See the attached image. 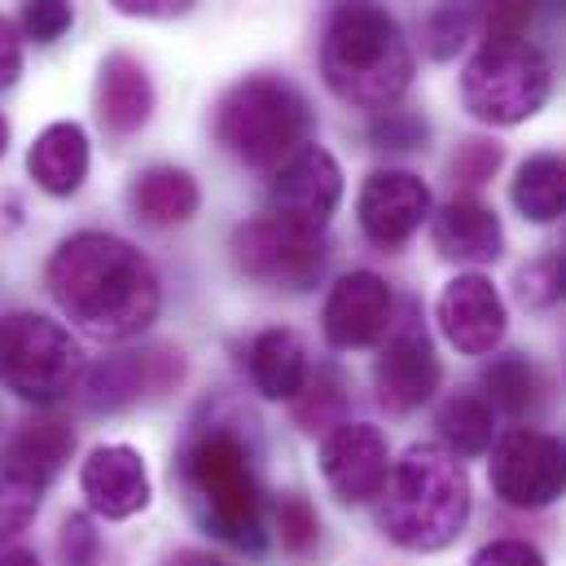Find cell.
Returning a JSON list of instances; mask_svg holds the SVG:
<instances>
[{"label": "cell", "instance_id": "1", "mask_svg": "<svg viewBox=\"0 0 566 566\" xmlns=\"http://www.w3.org/2000/svg\"><path fill=\"white\" fill-rule=\"evenodd\" d=\"M49 294L88 338L124 343L154 325L163 307L158 273L142 251L115 233H75L49 260Z\"/></svg>", "mask_w": 566, "mask_h": 566}, {"label": "cell", "instance_id": "2", "mask_svg": "<svg viewBox=\"0 0 566 566\" xmlns=\"http://www.w3.org/2000/svg\"><path fill=\"white\" fill-rule=\"evenodd\" d=\"M176 479L185 488L189 514L224 545L260 558L269 549V505L255 465V443L238 422H198L180 452Z\"/></svg>", "mask_w": 566, "mask_h": 566}, {"label": "cell", "instance_id": "3", "mask_svg": "<svg viewBox=\"0 0 566 566\" xmlns=\"http://www.w3.org/2000/svg\"><path fill=\"white\" fill-rule=\"evenodd\" d=\"M321 75L356 111H391L413 84V49L378 0H338L321 35Z\"/></svg>", "mask_w": 566, "mask_h": 566}, {"label": "cell", "instance_id": "4", "mask_svg": "<svg viewBox=\"0 0 566 566\" xmlns=\"http://www.w3.org/2000/svg\"><path fill=\"white\" fill-rule=\"evenodd\" d=\"M470 523V474L457 452L439 443H413L382 488L378 527L409 554L448 549Z\"/></svg>", "mask_w": 566, "mask_h": 566}, {"label": "cell", "instance_id": "5", "mask_svg": "<svg viewBox=\"0 0 566 566\" xmlns=\"http://www.w3.org/2000/svg\"><path fill=\"white\" fill-rule=\"evenodd\" d=\"M312 128L307 97L277 75L233 84L216 106V142L247 167H282Z\"/></svg>", "mask_w": 566, "mask_h": 566}, {"label": "cell", "instance_id": "6", "mask_svg": "<svg viewBox=\"0 0 566 566\" xmlns=\"http://www.w3.org/2000/svg\"><path fill=\"white\" fill-rule=\"evenodd\" d=\"M554 93L549 57L527 40H483L461 75L465 111L488 128H518L545 111Z\"/></svg>", "mask_w": 566, "mask_h": 566}, {"label": "cell", "instance_id": "7", "mask_svg": "<svg viewBox=\"0 0 566 566\" xmlns=\"http://www.w3.org/2000/svg\"><path fill=\"white\" fill-rule=\"evenodd\" d=\"M84 378V360L75 338L40 316V312H9L0 316V387L31 405H57Z\"/></svg>", "mask_w": 566, "mask_h": 566}, {"label": "cell", "instance_id": "8", "mask_svg": "<svg viewBox=\"0 0 566 566\" xmlns=\"http://www.w3.org/2000/svg\"><path fill=\"white\" fill-rule=\"evenodd\" d=\"M229 251H233V264L242 277L269 285V290H290V294L312 290L325 277V264H329L321 233H303L273 216L238 224Z\"/></svg>", "mask_w": 566, "mask_h": 566}, {"label": "cell", "instance_id": "9", "mask_svg": "<svg viewBox=\"0 0 566 566\" xmlns=\"http://www.w3.org/2000/svg\"><path fill=\"white\" fill-rule=\"evenodd\" d=\"M492 492L510 510H545L566 496V443L545 430H510L492 448Z\"/></svg>", "mask_w": 566, "mask_h": 566}, {"label": "cell", "instance_id": "10", "mask_svg": "<svg viewBox=\"0 0 566 566\" xmlns=\"http://www.w3.org/2000/svg\"><path fill=\"white\" fill-rule=\"evenodd\" d=\"M185 382V356L171 347L149 352H124L97 360L80 378V400L88 413H124L142 400H158Z\"/></svg>", "mask_w": 566, "mask_h": 566}, {"label": "cell", "instance_id": "11", "mask_svg": "<svg viewBox=\"0 0 566 566\" xmlns=\"http://www.w3.org/2000/svg\"><path fill=\"white\" fill-rule=\"evenodd\" d=\"M343 202V171L329 149L298 145L269 185V216L303 233H321Z\"/></svg>", "mask_w": 566, "mask_h": 566}, {"label": "cell", "instance_id": "12", "mask_svg": "<svg viewBox=\"0 0 566 566\" xmlns=\"http://www.w3.org/2000/svg\"><path fill=\"white\" fill-rule=\"evenodd\" d=\"M321 474H325L329 492L343 505H369V501H378L382 488H387V479H391L387 434L369 422H338L334 430H325Z\"/></svg>", "mask_w": 566, "mask_h": 566}, {"label": "cell", "instance_id": "13", "mask_svg": "<svg viewBox=\"0 0 566 566\" xmlns=\"http://www.w3.org/2000/svg\"><path fill=\"white\" fill-rule=\"evenodd\" d=\"M321 329L329 338V347H374L396 329V294L378 273H347L338 277L325 312H321Z\"/></svg>", "mask_w": 566, "mask_h": 566}, {"label": "cell", "instance_id": "14", "mask_svg": "<svg viewBox=\"0 0 566 566\" xmlns=\"http://www.w3.org/2000/svg\"><path fill=\"white\" fill-rule=\"evenodd\" d=\"M439 329L461 356H492L505 338V298L483 273H461L443 285L439 303Z\"/></svg>", "mask_w": 566, "mask_h": 566}, {"label": "cell", "instance_id": "15", "mask_svg": "<svg viewBox=\"0 0 566 566\" xmlns=\"http://www.w3.org/2000/svg\"><path fill=\"white\" fill-rule=\"evenodd\" d=\"M360 229L374 247L382 251H400L426 220H430V189L422 185V176L413 171H374L360 185Z\"/></svg>", "mask_w": 566, "mask_h": 566}, {"label": "cell", "instance_id": "16", "mask_svg": "<svg viewBox=\"0 0 566 566\" xmlns=\"http://www.w3.org/2000/svg\"><path fill=\"white\" fill-rule=\"evenodd\" d=\"M439 378H443V369H439V356H434L422 325L391 329L387 347L374 360L378 405L387 413H413V409H422L426 400L439 391Z\"/></svg>", "mask_w": 566, "mask_h": 566}, {"label": "cell", "instance_id": "17", "mask_svg": "<svg viewBox=\"0 0 566 566\" xmlns=\"http://www.w3.org/2000/svg\"><path fill=\"white\" fill-rule=\"evenodd\" d=\"M80 492H84L88 510L111 523L142 514L149 505V470H145L142 452L128 443L93 448L88 461L80 465Z\"/></svg>", "mask_w": 566, "mask_h": 566}, {"label": "cell", "instance_id": "18", "mask_svg": "<svg viewBox=\"0 0 566 566\" xmlns=\"http://www.w3.org/2000/svg\"><path fill=\"white\" fill-rule=\"evenodd\" d=\"M430 238H434V251L452 264H492L505 251V229L496 211L470 193L443 202L430 216Z\"/></svg>", "mask_w": 566, "mask_h": 566}, {"label": "cell", "instance_id": "19", "mask_svg": "<svg viewBox=\"0 0 566 566\" xmlns=\"http://www.w3.org/2000/svg\"><path fill=\"white\" fill-rule=\"evenodd\" d=\"M97 115L115 137L142 133L154 115V84L149 71L133 53H111L97 71Z\"/></svg>", "mask_w": 566, "mask_h": 566}, {"label": "cell", "instance_id": "20", "mask_svg": "<svg viewBox=\"0 0 566 566\" xmlns=\"http://www.w3.org/2000/svg\"><path fill=\"white\" fill-rule=\"evenodd\" d=\"M88 163H93V149H88V133L80 124H49L27 149L31 180L53 198L80 193V185L88 180Z\"/></svg>", "mask_w": 566, "mask_h": 566}, {"label": "cell", "instance_id": "21", "mask_svg": "<svg viewBox=\"0 0 566 566\" xmlns=\"http://www.w3.org/2000/svg\"><path fill=\"white\" fill-rule=\"evenodd\" d=\"M251 382L264 400H294L307 387V347L298 343L294 329H264L247 347Z\"/></svg>", "mask_w": 566, "mask_h": 566}, {"label": "cell", "instance_id": "22", "mask_svg": "<svg viewBox=\"0 0 566 566\" xmlns=\"http://www.w3.org/2000/svg\"><path fill=\"white\" fill-rule=\"evenodd\" d=\"M128 202H133L137 220L154 224V229H171V224H185L198 211L202 193H198V180L185 167L158 163V167H145L142 176L133 180Z\"/></svg>", "mask_w": 566, "mask_h": 566}, {"label": "cell", "instance_id": "23", "mask_svg": "<svg viewBox=\"0 0 566 566\" xmlns=\"http://www.w3.org/2000/svg\"><path fill=\"white\" fill-rule=\"evenodd\" d=\"M514 207L532 224H554L566 216V158L563 154H532L510 189Z\"/></svg>", "mask_w": 566, "mask_h": 566}, {"label": "cell", "instance_id": "24", "mask_svg": "<svg viewBox=\"0 0 566 566\" xmlns=\"http://www.w3.org/2000/svg\"><path fill=\"white\" fill-rule=\"evenodd\" d=\"M439 434L448 439V452H461V457H479L492 448L496 439V422H492V405L483 396H452L443 409H439Z\"/></svg>", "mask_w": 566, "mask_h": 566}, {"label": "cell", "instance_id": "25", "mask_svg": "<svg viewBox=\"0 0 566 566\" xmlns=\"http://www.w3.org/2000/svg\"><path fill=\"white\" fill-rule=\"evenodd\" d=\"M483 387H488V405H496L510 418H523L541 405V374L527 365V356H501L483 369Z\"/></svg>", "mask_w": 566, "mask_h": 566}, {"label": "cell", "instance_id": "26", "mask_svg": "<svg viewBox=\"0 0 566 566\" xmlns=\"http://www.w3.org/2000/svg\"><path fill=\"white\" fill-rule=\"evenodd\" d=\"M44 492H49L44 479H35L22 465L0 457V541H13V536H22L31 527Z\"/></svg>", "mask_w": 566, "mask_h": 566}, {"label": "cell", "instance_id": "27", "mask_svg": "<svg viewBox=\"0 0 566 566\" xmlns=\"http://www.w3.org/2000/svg\"><path fill=\"white\" fill-rule=\"evenodd\" d=\"M273 532H277L285 554L303 558V554H312L321 545V514H316V505L307 496L290 492L273 505Z\"/></svg>", "mask_w": 566, "mask_h": 566}, {"label": "cell", "instance_id": "28", "mask_svg": "<svg viewBox=\"0 0 566 566\" xmlns=\"http://www.w3.org/2000/svg\"><path fill=\"white\" fill-rule=\"evenodd\" d=\"M294 418L303 430H334L343 422V382L329 369L307 374V387L294 396Z\"/></svg>", "mask_w": 566, "mask_h": 566}, {"label": "cell", "instance_id": "29", "mask_svg": "<svg viewBox=\"0 0 566 566\" xmlns=\"http://www.w3.org/2000/svg\"><path fill=\"white\" fill-rule=\"evenodd\" d=\"M470 27H474V0H439L434 13L426 18V53L439 62L452 57L465 44Z\"/></svg>", "mask_w": 566, "mask_h": 566}, {"label": "cell", "instance_id": "30", "mask_svg": "<svg viewBox=\"0 0 566 566\" xmlns=\"http://www.w3.org/2000/svg\"><path fill=\"white\" fill-rule=\"evenodd\" d=\"M532 18L536 0H474V22L483 27V40H527Z\"/></svg>", "mask_w": 566, "mask_h": 566}, {"label": "cell", "instance_id": "31", "mask_svg": "<svg viewBox=\"0 0 566 566\" xmlns=\"http://www.w3.org/2000/svg\"><path fill=\"white\" fill-rule=\"evenodd\" d=\"M518 298L523 307H554L566 298V260L563 255H545V260H532L527 269H518Z\"/></svg>", "mask_w": 566, "mask_h": 566}, {"label": "cell", "instance_id": "32", "mask_svg": "<svg viewBox=\"0 0 566 566\" xmlns=\"http://www.w3.org/2000/svg\"><path fill=\"white\" fill-rule=\"evenodd\" d=\"M57 563L62 566H97L102 563V532L88 514H66L57 527Z\"/></svg>", "mask_w": 566, "mask_h": 566}, {"label": "cell", "instance_id": "33", "mask_svg": "<svg viewBox=\"0 0 566 566\" xmlns=\"http://www.w3.org/2000/svg\"><path fill=\"white\" fill-rule=\"evenodd\" d=\"M75 4L71 0H22V35L35 44H53L71 31Z\"/></svg>", "mask_w": 566, "mask_h": 566}, {"label": "cell", "instance_id": "34", "mask_svg": "<svg viewBox=\"0 0 566 566\" xmlns=\"http://www.w3.org/2000/svg\"><path fill=\"white\" fill-rule=\"evenodd\" d=\"M501 158H505V149H501V145L474 137V142H465L457 154H452V167H448V171H452V180H457V185L479 189V185H488V180L496 176Z\"/></svg>", "mask_w": 566, "mask_h": 566}, {"label": "cell", "instance_id": "35", "mask_svg": "<svg viewBox=\"0 0 566 566\" xmlns=\"http://www.w3.org/2000/svg\"><path fill=\"white\" fill-rule=\"evenodd\" d=\"M369 142L378 149H422L426 142V119L409 115V111H378Z\"/></svg>", "mask_w": 566, "mask_h": 566}, {"label": "cell", "instance_id": "36", "mask_svg": "<svg viewBox=\"0 0 566 566\" xmlns=\"http://www.w3.org/2000/svg\"><path fill=\"white\" fill-rule=\"evenodd\" d=\"M470 566H549L545 563V554L536 549V545H527V541H492V545H483Z\"/></svg>", "mask_w": 566, "mask_h": 566}, {"label": "cell", "instance_id": "37", "mask_svg": "<svg viewBox=\"0 0 566 566\" xmlns=\"http://www.w3.org/2000/svg\"><path fill=\"white\" fill-rule=\"evenodd\" d=\"M18 75H22V40H18L13 22H9V18H0V93H4V88H13V84H18Z\"/></svg>", "mask_w": 566, "mask_h": 566}, {"label": "cell", "instance_id": "38", "mask_svg": "<svg viewBox=\"0 0 566 566\" xmlns=\"http://www.w3.org/2000/svg\"><path fill=\"white\" fill-rule=\"evenodd\" d=\"M119 13H128V18H180V13H189L198 0H111Z\"/></svg>", "mask_w": 566, "mask_h": 566}, {"label": "cell", "instance_id": "39", "mask_svg": "<svg viewBox=\"0 0 566 566\" xmlns=\"http://www.w3.org/2000/svg\"><path fill=\"white\" fill-rule=\"evenodd\" d=\"M163 566H229L224 558H216V554H207V549H176V554H167Z\"/></svg>", "mask_w": 566, "mask_h": 566}, {"label": "cell", "instance_id": "40", "mask_svg": "<svg viewBox=\"0 0 566 566\" xmlns=\"http://www.w3.org/2000/svg\"><path fill=\"white\" fill-rule=\"evenodd\" d=\"M0 566H40V558L31 549H4L0 554Z\"/></svg>", "mask_w": 566, "mask_h": 566}, {"label": "cell", "instance_id": "41", "mask_svg": "<svg viewBox=\"0 0 566 566\" xmlns=\"http://www.w3.org/2000/svg\"><path fill=\"white\" fill-rule=\"evenodd\" d=\"M4 149H9V119L0 115V158H4Z\"/></svg>", "mask_w": 566, "mask_h": 566}, {"label": "cell", "instance_id": "42", "mask_svg": "<svg viewBox=\"0 0 566 566\" xmlns=\"http://www.w3.org/2000/svg\"><path fill=\"white\" fill-rule=\"evenodd\" d=\"M563 260H566V251H563Z\"/></svg>", "mask_w": 566, "mask_h": 566}]
</instances>
